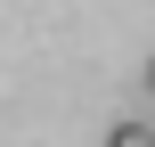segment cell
<instances>
[{"instance_id":"1","label":"cell","mask_w":155,"mask_h":147,"mask_svg":"<svg viewBox=\"0 0 155 147\" xmlns=\"http://www.w3.org/2000/svg\"><path fill=\"white\" fill-rule=\"evenodd\" d=\"M106 147H155V123H114Z\"/></svg>"},{"instance_id":"2","label":"cell","mask_w":155,"mask_h":147,"mask_svg":"<svg viewBox=\"0 0 155 147\" xmlns=\"http://www.w3.org/2000/svg\"><path fill=\"white\" fill-rule=\"evenodd\" d=\"M147 98H155V65H147Z\"/></svg>"}]
</instances>
